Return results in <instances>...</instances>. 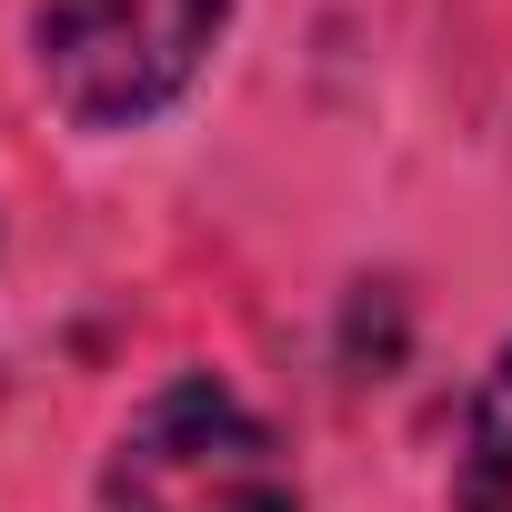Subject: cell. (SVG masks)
I'll return each mask as SVG.
<instances>
[{
	"mask_svg": "<svg viewBox=\"0 0 512 512\" xmlns=\"http://www.w3.org/2000/svg\"><path fill=\"white\" fill-rule=\"evenodd\" d=\"M101 502L111 512H302L282 442L211 372H181L131 412V432L101 462Z\"/></svg>",
	"mask_w": 512,
	"mask_h": 512,
	"instance_id": "1",
	"label": "cell"
},
{
	"mask_svg": "<svg viewBox=\"0 0 512 512\" xmlns=\"http://www.w3.org/2000/svg\"><path fill=\"white\" fill-rule=\"evenodd\" d=\"M221 0H31V51L81 131L151 121L211 51Z\"/></svg>",
	"mask_w": 512,
	"mask_h": 512,
	"instance_id": "2",
	"label": "cell"
},
{
	"mask_svg": "<svg viewBox=\"0 0 512 512\" xmlns=\"http://www.w3.org/2000/svg\"><path fill=\"white\" fill-rule=\"evenodd\" d=\"M452 492H462V512H512V342H502V362H492L482 392H472Z\"/></svg>",
	"mask_w": 512,
	"mask_h": 512,
	"instance_id": "3",
	"label": "cell"
}]
</instances>
